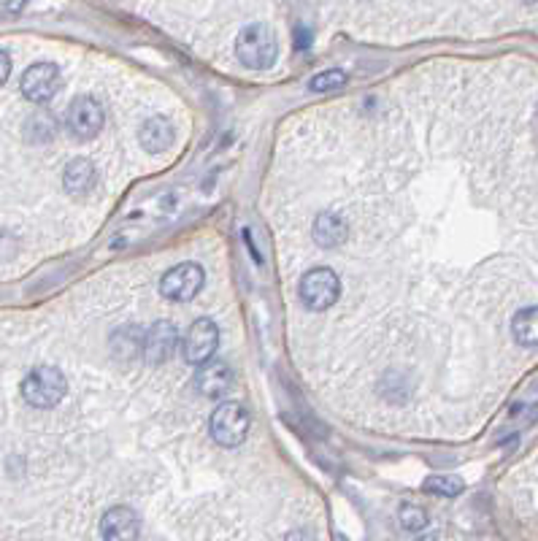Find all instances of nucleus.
Here are the masks:
<instances>
[{
  "instance_id": "8",
  "label": "nucleus",
  "mask_w": 538,
  "mask_h": 541,
  "mask_svg": "<svg viewBox=\"0 0 538 541\" xmlns=\"http://www.w3.org/2000/svg\"><path fill=\"white\" fill-rule=\"evenodd\" d=\"M59 68L54 63H36L22 76V95L30 103H46L59 90Z\"/></svg>"
},
{
  "instance_id": "14",
  "label": "nucleus",
  "mask_w": 538,
  "mask_h": 541,
  "mask_svg": "<svg viewBox=\"0 0 538 541\" xmlns=\"http://www.w3.org/2000/svg\"><path fill=\"white\" fill-rule=\"evenodd\" d=\"M173 139H176V128L168 123L165 116L146 119L138 131V141L146 152H165V149H170Z\"/></svg>"
},
{
  "instance_id": "15",
  "label": "nucleus",
  "mask_w": 538,
  "mask_h": 541,
  "mask_svg": "<svg viewBox=\"0 0 538 541\" xmlns=\"http://www.w3.org/2000/svg\"><path fill=\"white\" fill-rule=\"evenodd\" d=\"M95 182H98V171H95V165H92L87 157L71 160L68 168H66V173H63V185H66V190L74 193V195L90 193V190L95 187Z\"/></svg>"
},
{
  "instance_id": "9",
  "label": "nucleus",
  "mask_w": 538,
  "mask_h": 541,
  "mask_svg": "<svg viewBox=\"0 0 538 541\" xmlns=\"http://www.w3.org/2000/svg\"><path fill=\"white\" fill-rule=\"evenodd\" d=\"M68 128L74 136L79 139H95L106 123V114H103V106L95 100V98H76L71 106H68Z\"/></svg>"
},
{
  "instance_id": "22",
  "label": "nucleus",
  "mask_w": 538,
  "mask_h": 541,
  "mask_svg": "<svg viewBox=\"0 0 538 541\" xmlns=\"http://www.w3.org/2000/svg\"><path fill=\"white\" fill-rule=\"evenodd\" d=\"M284 541H317V538L309 530H292V533L284 536Z\"/></svg>"
},
{
  "instance_id": "3",
  "label": "nucleus",
  "mask_w": 538,
  "mask_h": 541,
  "mask_svg": "<svg viewBox=\"0 0 538 541\" xmlns=\"http://www.w3.org/2000/svg\"><path fill=\"white\" fill-rule=\"evenodd\" d=\"M68 393V379L57 366H36L22 382V398L36 409H51Z\"/></svg>"
},
{
  "instance_id": "20",
  "label": "nucleus",
  "mask_w": 538,
  "mask_h": 541,
  "mask_svg": "<svg viewBox=\"0 0 538 541\" xmlns=\"http://www.w3.org/2000/svg\"><path fill=\"white\" fill-rule=\"evenodd\" d=\"M28 136L33 139V141H49L51 136H54V119L49 116V114H36V116H30L28 119Z\"/></svg>"
},
{
  "instance_id": "12",
  "label": "nucleus",
  "mask_w": 538,
  "mask_h": 541,
  "mask_svg": "<svg viewBox=\"0 0 538 541\" xmlns=\"http://www.w3.org/2000/svg\"><path fill=\"white\" fill-rule=\"evenodd\" d=\"M312 235H314V242L322 250H336V247H341L349 238V225H346V219L338 211H322L314 219Z\"/></svg>"
},
{
  "instance_id": "16",
  "label": "nucleus",
  "mask_w": 538,
  "mask_h": 541,
  "mask_svg": "<svg viewBox=\"0 0 538 541\" xmlns=\"http://www.w3.org/2000/svg\"><path fill=\"white\" fill-rule=\"evenodd\" d=\"M511 333H514V341H519L525 346H535V341H538V312H535V306H525L514 314Z\"/></svg>"
},
{
  "instance_id": "25",
  "label": "nucleus",
  "mask_w": 538,
  "mask_h": 541,
  "mask_svg": "<svg viewBox=\"0 0 538 541\" xmlns=\"http://www.w3.org/2000/svg\"><path fill=\"white\" fill-rule=\"evenodd\" d=\"M338 541H346V538H344V536H338Z\"/></svg>"
},
{
  "instance_id": "17",
  "label": "nucleus",
  "mask_w": 538,
  "mask_h": 541,
  "mask_svg": "<svg viewBox=\"0 0 538 541\" xmlns=\"http://www.w3.org/2000/svg\"><path fill=\"white\" fill-rule=\"evenodd\" d=\"M398 522L406 533H414V536H420L428 530V512L423 506H416V504H400L398 506Z\"/></svg>"
},
{
  "instance_id": "4",
  "label": "nucleus",
  "mask_w": 538,
  "mask_h": 541,
  "mask_svg": "<svg viewBox=\"0 0 538 541\" xmlns=\"http://www.w3.org/2000/svg\"><path fill=\"white\" fill-rule=\"evenodd\" d=\"M297 295L309 312H328L341 295V279L330 268H312L297 284Z\"/></svg>"
},
{
  "instance_id": "5",
  "label": "nucleus",
  "mask_w": 538,
  "mask_h": 541,
  "mask_svg": "<svg viewBox=\"0 0 538 541\" xmlns=\"http://www.w3.org/2000/svg\"><path fill=\"white\" fill-rule=\"evenodd\" d=\"M203 282H206V274L198 263H178L162 276L160 292L168 300H193L203 290Z\"/></svg>"
},
{
  "instance_id": "21",
  "label": "nucleus",
  "mask_w": 538,
  "mask_h": 541,
  "mask_svg": "<svg viewBox=\"0 0 538 541\" xmlns=\"http://www.w3.org/2000/svg\"><path fill=\"white\" fill-rule=\"evenodd\" d=\"M9 74H12V57L4 49H0V84L9 79Z\"/></svg>"
},
{
  "instance_id": "10",
  "label": "nucleus",
  "mask_w": 538,
  "mask_h": 541,
  "mask_svg": "<svg viewBox=\"0 0 538 541\" xmlns=\"http://www.w3.org/2000/svg\"><path fill=\"white\" fill-rule=\"evenodd\" d=\"M178 346V330L173 322L168 320H157L146 333H144V357H146V363H165V360L173 357Z\"/></svg>"
},
{
  "instance_id": "2",
  "label": "nucleus",
  "mask_w": 538,
  "mask_h": 541,
  "mask_svg": "<svg viewBox=\"0 0 538 541\" xmlns=\"http://www.w3.org/2000/svg\"><path fill=\"white\" fill-rule=\"evenodd\" d=\"M235 54L252 71L271 68L276 54H279L273 30L268 25H260V22L244 28L241 33H238V38H235Z\"/></svg>"
},
{
  "instance_id": "24",
  "label": "nucleus",
  "mask_w": 538,
  "mask_h": 541,
  "mask_svg": "<svg viewBox=\"0 0 538 541\" xmlns=\"http://www.w3.org/2000/svg\"><path fill=\"white\" fill-rule=\"evenodd\" d=\"M522 4H530V6H533V4H535V0H522Z\"/></svg>"
},
{
  "instance_id": "19",
  "label": "nucleus",
  "mask_w": 538,
  "mask_h": 541,
  "mask_svg": "<svg viewBox=\"0 0 538 541\" xmlns=\"http://www.w3.org/2000/svg\"><path fill=\"white\" fill-rule=\"evenodd\" d=\"M344 84H346V74L338 71V68H330V71L317 74V76L309 82V90H312V92H333V90H341Z\"/></svg>"
},
{
  "instance_id": "11",
  "label": "nucleus",
  "mask_w": 538,
  "mask_h": 541,
  "mask_svg": "<svg viewBox=\"0 0 538 541\" xmlns=\"http://www.w3.org/2000/svg\"><path fill=\"white\" fill-rule=\"evenodd\" d=\"M233 382H235V374L225 360H206L203 366H198L195 390L206 398H222L233 387Z\"/></svg>"
},
{
  "instance_id": "23",
  "label": "nucleus",
  "mask_w": 538,
  "mask_h": 541,
  "mask_svg": "<svg viewBox=\"0 0 538 541\" xmlns=\"http://www.w3.org/2000/svg\"><path fill=\"white\" fill-rule=\"evenodd\" d=\"M25 4H28V0H9V4H6V9H9V12H20V9H22Z\"/></svg>"
},
{
  "instance_id": "18",
  "label": "nucleus",
  "mask_w": 538,
  "mask_h": 541,
  "mask_svg": "<svg viewBox=\"0 0 538 541\" xmlns=\"http://www.w3.org/2000/svg\"><path fill=\"white\" fill-rule=\"evenodd\" d=\"M425 493H433V496H444V498H455L465 490L463 479L457 476H447V473H439V476H428L425 479Z\"/></svg>"
},
{
  "instance_id": "6",
  "label": "nucleus",
  "mask_w": 538,
  "mask_h": 541,
  "mask_svg": "<svg viewBox=\"0 0 538 541\" xmlns=\"http://www.w3.org/2000/svg\"><path fill=\"white\" fill-rule=\"evenodd\" d=\"M219 346V325L214 320H198L190 325L185 341H182V354L190 366H203L206 360L214 357Z\"/></svg>"
},
{
  "instance_id": "13",
  "label": "nucleus",
  "mask_w": 538,
  "mask_h": 541,
  "mask_svg": "<svg viewBox=\"0 0 538 541\" xmlns=\"http://www.w3.org/2000/svg\"><path fill=\"white\" fill-rule=\"evenodd\" d=\"M111 354L119 363H136L144 354V330L141 325H123L111 336Z\"/></svg>"
},
{
  "instance_id": "1",
  "label": "nucleus",
  "mask_w": 538,
  "mask_h": 541,
  "mask_svg": "<svg viewBox=\"0 0 538 541\" xmlns=\"http://www.w3.org/2000/svg\"><path fill=\"white\" fill-rule=\"evenodd\" d=\"M209 428H211V439L219 447L235 450L247 442L249 428H252V417H249L247 406H241L238 401H225L211 411Z\"/></svg>"
},
{
  "instance_id": "7",
  "label": "nucleus",
  "mask_w": 538,
  "mask_h": 541,
  "mask_svg": "<svg viewBox=\"0 0 538 541\" xmlns=\"http://www.w3.org/2000/svg\"><path fill=\"white\" fill-rule=\"evenodd\" d=\"M100 538L103 541H138L141 538V517L131 506H111L100 517Z\"/></svg>"
}]
</instances>
